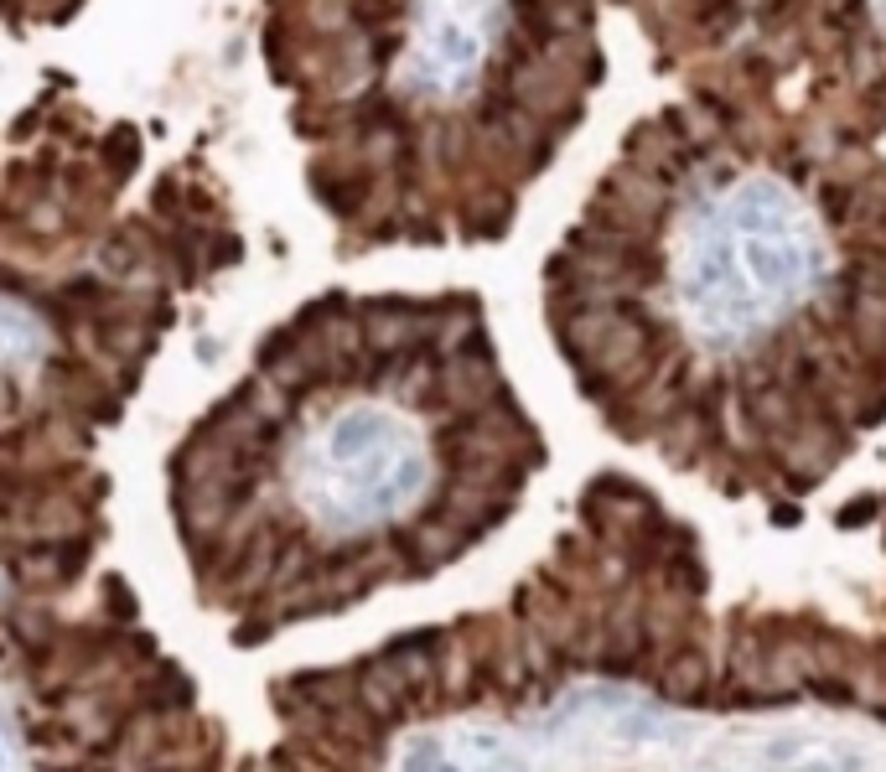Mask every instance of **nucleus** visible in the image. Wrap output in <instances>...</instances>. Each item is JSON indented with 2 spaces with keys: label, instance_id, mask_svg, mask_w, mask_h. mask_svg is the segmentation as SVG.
Instances as JSON below:
<instances>
[{
  "label": "nucleus",
  "instance_id": "nucleus-6",
  "mask_svg": "<svg viewBox=\"0 0 886 772\" xmlns=\"http://www.w3.org/2000/svg\"><path fill=\"white\" fill-rule=\"evenodd\" d=\"M803 772H835V768H824V762H814V768H803Z\"/></svg>",
  "mask_w": 886,
  "mask_h": 772
},
{
  "label": "nucleus",
  "instance_id": "nucleus-4",
  "mask_svg": "<svg viewBox=\"0 0 886 772\" xmlns=\"http://www.w3.org/2000/svg\"><path fill=\"white\" fill-rule=\"evenodd\" d=\"M441 757H446L441 741L420 737V741H409V747H405V757H399V772H436V768H441Z\"/></svg>",
  "mask_w": 886,
  "mask_h": 772
},
{
  "label": "nucleus",
  "instance_id": "nucleus-5",
  "mask_svg": "<svg viewBox=\"0 0 886 772\" xmlns=\"http://www.w3.org/2000/svg\"><path fill=\"white\" fill-rule=\"evenodd\" d=\"M0 772H17L11 768V752H6V737H0Z\"/></svg>",
  "mask_w": 886,
  "mask_h": 772
},
{
  "label": "nucleus",
  "instance_id": "nucleus-3",
  "mask_svg": "<svg viewBox=\"0 0 886 772\" xmlns=\"http://www.w3.org/2000/svg\"><path fill=\"white\" fill-rule=\"evenodd\" d=\"M498 0H420V32L405 57V84L430 99H457L488 57Z\"/></svg>",
  "mask_w": 886,
  "mask_h": 772
},
{
  "label": "nucleus",
  "instance_id": "nucleus-2",
  "mask_svg": "<svg viewBox=\"0 0 886 772\" xmlns=\"http://www.w3.org/2000/svg\"><path fill=\"white\" fill-rule=\"evenodd\" d=\"M430 487L426 441L384 405H348L296 451V493L317 524L359 534L409 514Z\"/></svg>",
  "mask_w": 886,
  "mask_h": 772
},
{
  "label": "nucleus",
  "instance_id": "nucleus-1",
  "mask_svg": "<svg viewBox=\"0 0 886 772\" xmlns=\"http://www.w3.org/2000/svg\"><path fill=\"white\" fill-rule=\"evenodd\" d=\"M830 239L819 213L778 176H741L684 213L674 239V296L684 322L741 343L783 322L824 286Z\"/></svg>",
  "mask_w": 886,
  "mask_h": 772
}]
</instances>
